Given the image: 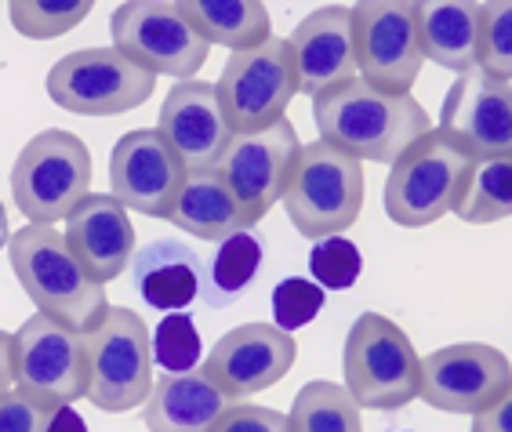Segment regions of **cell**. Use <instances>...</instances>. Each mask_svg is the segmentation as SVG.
Segmentation results:
<instances>
[{
  "instance_id": "obj_1",
  "label": "cell",
  "mask_w": 512,
  "mask_h": 432,
  "mask_svg": "<svg viewBox=\"0 0 512 432\" xmlns=\"http://www.w3.org/2000/svg\"><path fill=\"white\" fill-rule=\"evenodd\" d=\"M313 120L320 142L349 157L389 164L404 157L422 135L433 131V117L411 95H393L364 77H353L313 99Z\"/></svg>"
},
{
  "instance_id": "obj_2",
  "label": "cell",
  "mask_w": 512,
  "mask_h": 432,
  "mask_svg": "<svg viewBox=\"0 0 512 432\" xmlns=\"http://www.w3.org/2000/svg\"><path fill=\"white\" fill-rule=\"evenodd\" d=\"M11 269L22 291L37 305V313L55 316L77 334H91L106 324L113 305L106 302V287L95 284L55 226H22L8 240Z\"/></svg>"
},
{
  "instance_id": "obj_3",
  "label": "cell",
  "mask_w": 512,
  "mask_h": 432,
  "mask_svg": "<svg viewBox=\"0 0 512 432\" xmlns=\"http://www.w3.org/2000/svg\"><path fill=\"white\" fill-rule=\"evenodd\" d=\"M287 218L306 240L342 236L364 207V164L327 142H302L284 189Z\"/></svg>"
},
{
  "instance_id": "obj_4",
  "label": "cell",
  "mask_w": 512,
  "mask_h": 432,
  "mask_svg": "<svg viewBox=\"0 0 512 432\" xmlns=\"http://www.w3.org/2000/svg\"><path fill=\"white\" fill-rule=\"evenodd\" d=\"M342 374L345 389L360 407L400 411L418 396L422 356L400 324H393L389 316L364 313L345 334Z\"/></svg>"
},
{
  "instance_id": "obj_5",
  "label": "cell",
  "mask_w": 512,
  "mask_h": 432,
  "mask_svg": "<svg viewBox=\"0 0 512 432\" xmlns=\"http://www.w3.org/2000/svg\"><path fill=\"white\" fill-rule=\"evenodd\" d=\"M91 193V153L73 131H40L11 167V197L30 226H55Z\"/></svg>"
},
{
  "instance_id": "obj_6",
  "label": "cell",
  "mask_w": 512,
  "mask_h": 432,
  "mask_svg": "<svg viewBox=\"0 0 512 432\" xmlns=\"http://www.w3.org/2000/svg\"><path fill=\"white\" fill-rule=\"evenodd\" d=\"M113 48L153 77L197 80L211 44L193 30L178 0H128L109 19Z\"/></svg>"
},
{
  "instance_id": "obj_7",
  "label": "cell",
  "mask_w": 512,
  "mask_h": 432,
  "mask_svg": "<svg viewBox=\"0 0 512 432\" xmlns=\"http://www.w3.org/2000/svg\"><path fill=\"white\" fill-rule=\"evenodd\" d=\"M88 349V400L109 414H128L153 393V338L146 320L113 305L99 331L84 334Z\"/></svg>"
},
{
  "instance_id": "obj_8",
  "label": "cell",
  "mask_w": 512,
  "mask_h": 432,
  "mask_svg": "<svg viewBox=\"0 0 512 432\" xmlns=\"http://www.w3.org/2000/svg\"><path fill=\"white\" fill-rule=\"evenodd\" d=\"M469 167L473 157H465L433 128L396 160L385 178V215L404 229L433 226L454 211Z\"/></svg>"
},
{
  "instance_id": "obj_9",
  "label": "cell",
  "mask_w": 512,
  "mask_h": 432,
  "mask_svg": "<svg viewBox=\"0 0 512 432\" xmlns=\"http://www.w3.org/2000/svg\"><path fill=\"white\" fill-rule=\"evenodd\" d=\"M215 88L233 135H255L287 120V106L298 95L291 44L284 37H269L258 48L229 55Z\"/></svg>"
},
{
  "instance_id": "obj_10",
  "label": "cell",
  "mask_w": 512,
  "mask_h": 432,
  "mask_svg": "<svg viewBox=\"0 0 512 432\" xmlns=\"http://www.w3.org/2000/svg\"><path fill=\"white\" fill-rule=\"evenodd\" d=\"M157 91V77L117 48H84L48 69V99L77 117H120Z\"/></svg>"
},
{
  "instance_id": "obj_11",
  "label": "cell",
  "mask_w": 512,
  "mask_h": 432,
  "mask_svg": "<svg viewBox=\"0 0 512 432\" xmlns=\"http://www.w3.org/2000/svg\"><path fill=\"white\" fill-rule=\"evenodd\" d=\"M356 69L367 84L393 95H411L425 66L418 4L411 0H364L353 8Z\"/></svg>"
},
{
  "instance_id": "obj_12",
  "label": "cell",
  "mask_w": 512,
  "mask_h": 432,
  "mask_svg": "<svg viewBox=\"0 0 512 432\" xmlns=\"http://www.w3.org/2000/svg\"><path fill=\"white\" fill-rule=\"evenodd\" d=\"M15 389L51 411L88 396L84 334L59 324L55 316H26V324L15 331Z\"/></svg>"
},
{
  "instance_id": "obj_13",
  "label": "cell",
  "mask_w": 512,
  "mask_h": 432,
  "mask_svg": "<svg viewBox=\"0 0 512 432\" xmlns=\"http://www.w3.org/2000/svg\"><path fill=\"white\" fill-rule=\"evenodd\" d=\"M509 385L512 364L502 349L483 342H458L422 356L418 400L429 403L433 411L480 414L502 400Z\"/></svg>"
},
{
  "instance_id": "obj_14",
  "label": "cell",
  "mask_w": 512,
  "mask_h": 432,
  "mask_svg": "<svg viewBox=\"0 0 512 432\" xmlns=\"http://www.w3.org/2000/svg\"><path fill=\"white\" fill-rule=\"evenodd\" d=\"M189 171L157 128H138L109 153V193L146 218H171Z\"/></svg>"
},
{
  "instance_id": "obj_15",
  "label": "cell",
  "mask_w": 512,
  "mask_h": 432,
  "mask_svg": "<svg viewBox=\"0 0 512 432\" xmlns=\"http://www.w3.org/2000/svg\"><path fill=\"white\" fill-rule=\"evenodd\" d=\"M436 131L473 160L512 153V84L480 69L462 73L440 106Z\"/></svg>"
},
{
  "instance_id": "obj_16",
  "label": "cell",
  "mask_w": 512,
  "mask_h": 432,
  "mask_svg": "<svg viewBox=\"0 0 512 432\" xmlns=\"http://www.w3.org/2000/svg\"><path fill=\"white\" fill-rule=\"evenodd\" d=\"M295 356L298 345L287 331L273 324H240L211 345L200 371L229 400H247V396L273 389L295 367Z\"/></svg>"
},
{
  "instance_id": "obj_17",
  "label": "cell",
  "mask_w": 512,
  "mask_h": 432,
  "mask_svg": "<svg viewBox=\"0 0 512 432\" xmlns=\"http://www.w3.org/2000/svg\"><path fill=\"white\" fill-rule=\"evenodd\" d=\"M298 149H302V142H298L295 124L280 120V124L255 131V135H233L226 157L215 171L226 178L229 189L244 204V211L258 222V218L269 215V207L284 200Z\"/></svg>"
},
{
  "instance_id": "obj_18",
  "label": "cell",
  "mask_w": 512,
  "mask_h": 432,
  "mask_svg": "<svg viewBox=\"0 0 512 432\" xmlns=\"http://www.w3.org/2000/svg\"><path fill=\"white\" fill-rule=\"evenodd\" d=\"M157 131L175 149V157L182 160L189 175L215 171L222 164V157H226L229 142H233V128H229L226 113H222L218 88L207 84V80L171 84L168 99L160 106Z\"/></svg>"
},
{
  "instance_id": "obj_19",
  "label": "cell",
  "mask_w": 512,
  "mask_h": 432,
  "mask_svg": "<svg viewBox=\"0 0 512 432\" xmlns=\"http://www.w3.org/2000/svg\"><path fill=\"white\" fill-rule=\"evenodd\" d=\"M298 73V95L320 99L324 91L360 77L353 51V8L331 4L298 22L287 37Z\"/></svg>"
},
{
  "instance_id": "obj_20",
  "label": "cell",
  "mask_w": 512,
  "mask_h": 432,
  "mask_svg": "<svg viewBox=\"0 0 512 432\" xmlns=\"http://www.w3.org/2000/svg\"><path fill=\"white\" fill-rule=\"evenodd\" d=\"M62 236L84 273L102 287L135 262V229L128 207L113 193H88L66 218Z\"/></svg>"
},
{
  "instance_id": "obj_21",
  "label": "cell",
  "mask_w": 512,
  "mask_h": 432,
  "mask_svg": "<svg viewBox=\"0 0 512 432\" xmlns=\"http://www.w3.org/2000/svg\"><path fill=\"white\" fill-rule=\"evenodd\" d=\"M226 407L229 396L204 371L164 374L142 403V422L149 432H211Z\"/></svg>"
},
{
  "instance_id": "obj_22",
  "label": "cell",
  "mask_w": 512,
  "mask_h": 432,
  "mask_svg": "<svg viewBox=\"0 0 512 432\" xmlns=\"http://www.w3.org/2000/svg\"><path fill=\"white\" fill-rule=\"evenodd\" d=\"M168 222L182 233L197 236V240H211V244H222L229 236L247 233L255 226V218L247 215L237 193L229 189V182L218 171L189 175Z\"/></svg>"
},
{
  "instance_id": "obj_23",
  "label": "cell",
  "mask_w": 512,
  "mask_h": 432,
  "mask_svg": "<svg viewBox=\"0 0 512 432\" xmlns=\"http://www.w3.org/2000/svg\"><path fill=\"white\" fill-rule=\"evenodd\" d=\"M480 8L476 0H425L418 4V33L425 59L454 69L458 77L473 73L480 59Z\"/></svg>"
},
{
  "instance_id": "obj_24",
  "label": "cell",
  "mask_w": 512,
  "mask_h": 432,
  "mask_svg": "<svg viewBox=\"0 0 512 432\" xmlns=\"http://www.w3.org/2000/svg\"><path fill=\"white\" fill-rule=\"evenodd\" d=\"M135 291L160 313H182L200 295L197 255L175 240H157L135 255Z\"/></svg>"
},
{
  "instance_id": "obj_25",
  "label": "cell",
  "mask_w": 512,
  "mask_h": 432,
  "mask_svg": "<svg viewBox=\"0 0 512 432\" xmlns=\"http://www.w3.org/2000/svg\"><path fill=\"white\" fill-rule=\"evenodd\" d=\"M178 4L207 44H222L233 55L258 48L273 37L269 11L258 0H178Z\"/></svg>"
},
{
  "instance_id": "obj_26",
  "label": "cell",
  "mask_w": 512,
  "mask_h": 432,
  "mask_svg": "<svg viewBox=\"0 0 512 432\" xmlns=\"http://www.w3.org/2000/svg\"><path fill=\"white\" fill-rule=\"evenodd\" d=\"M454 215L469 226H491L512 218V153L473 160L454 200Z\"/></svg>"
},
{
  "instance_id": "obj_27",
  "label": "cell",
  "mask_w": 512,
  "mask_h": 432,
  "mask_svg": "<svg viewBox=\"0 0 512 432\" xmlns=\"http://www.w3.org/2000/svg\"><path fill=\"white\" fill-rule=\"evenodd\" d=\"M287 432H364L360 403L338 382H309L291 403Z\"/></svg>"
},
{
  "instance_id": "obj_28",
  "label": "cell",
  "mask_w": 512,
  "mask_h": 432,
  "mask_svg": "<svg viewBox=\"0 0 512 432\" xmlns=\"http://www.w3.org/2000/svg\"><path fill=\"white\" fill-rule=\"evenodd\" d=\"M258 266H262V244L251 233H237L222 240L218 251L211 255V269H207V298L211 302L237 298L255 280Z\"/></svg>"
},
{
  "instance_id": "obj_29",
  "label": "cell",
  "mask_w": 512,
  "mask_h": 432,
  "mask_svg": "<svg viewBox=\"0 0 512 432\" xmlns=\"http://www.w3.org/2000/svg\"><path fill=\"white\" fill-rule=\"evenodd\" d=\"M91 0H73V4H62V0H19L11 4V26L22 33V37L33 40H55L66 37L69 30H77L80 22L91 15Z\"/></svg>"
},
{
  "instance_id": "obj_30",
  "label": "cell",
  "mask_w": 512,
  "mask_h": 432,
  "mask_svg": "<svg viewBox=\"0 0 512 432\" xmlns=\"http://www.w3.org/2000/svg\"><path fill=\"white\" fill-rule=\"evenodd\" d=\"M476 69L491 80H512V0H487L480 8V59Z\"/></svg>"
},
{
  "instance_id": "obj_31",
  "label": "cell",
  "mask_w": 512,
  "mask_h": 432,
  "mask_svg": "<svg viewBox=\"0 0 512 432\" xmlns=\"http://www.w3.org/2000/svg\"><path fill=\"white\" fill-rule=\"evenodd\" d=\"M153 364L168 374H189L200 364V334L193 316L168 313L153 331Z\"/></svg>"
},
{
  "instance_id": "obj_32",
  "label": "cell",
  "mask_w": 512,
  "mask_h": 432,
  "mask_svg": "<svg viewBox=\"0 0 512 432\" xmlns=\"http://www.w3.org/2000/svg\"><path fill=\"white\" fill-rule=\"evenodd\" d=\"M309 269L324 291H349L360 280L364 258L349 236H327V240H316L309 251Z\"/></svg>"
},
{
  "instance_id": "obj_33",
  "label": "cell",
  "mask_w": 512,
  "mask_h": 432,
  "mask_svg": "<svg viewBox=\"0 0 512 432\" xmlns=\"http://www.w3.org/2000/svg\"><path fill=\"white\" fill-rule=\"evenodd\" d=\"M320 309H324V287L320 284H309V280H298V276H291V280H280L273 291V327H280V331H298V327L313 324L316 316H320Z\"/></svg>"
},
{
  "instance_id": "obj_34",
  "label": "cell",
  "mask_w": 512,
  "mask_h": 432,
  "mask_svg": "<svg viewBox=\"0 0 512 432\" xmlns=\"http://www.w3.org/2000/svg\"><path fill=\"white\" fill-rule=\"evenodd\" d=\"M211 432H287V414L258 403H229Z\"/></svg>"
},
{
  "instance_id": "obj_35",
  "label": "cell",
  "mask_w": 512,
  "mask_h": 432,
  "mask_svg": "<svg viewBox=\"0 0 512 432\" xmlns=\"http://www.w3.org/2000/svg\"><path fill=\"white\" fill-rule=\"evenodd\" d=\"M51 407L30 400L26 393H8L0 400V432H44Z\"/></svg>"
},
{
  "instance_id": "obj_36",
  "label": "cell",
  "mask_w": 512,
  "mask_h": 432,
  "mask_svg": "<svg viewBox=\"0 0 512 432\" xmlns=\"http://www.w3.org/2000/svg\"><path fill=\"white\" fill-rule=\"evenodd\" d=\"M469 432H512V385L498 403H491L487 411L473 414V429Z\"/></svg>"
},
{
  "instance_id": "obj_37",
  "label": "cell",
  "mask_w": 512,
  "mask_h": 432,
  "mask_svg": "<svg viewBox=\"0 0 512 432\" xmlns=\"http://www.w3.org/2000/svg\"><path fill=\"white\" fill-rule=\"evenodd\" d=\"M15 393V334L0 331V400Z\"/></svg>"
},
{
  "instance_id": "obj_38",
  "label": "cell",
  "mask_w": 512,
  "mask_h": 432,
  "mask_svg": "<svg viewBox=\"0 0 512 432\" xmlns=\"http://www.w3.org/2000/svg\"><path fill=\"white\" fill-rule=\"evenodd\" d=\"M44 432H88V422L73 411V403H66V407H55L48 414V429Z\"/></svg>"
},
{
  "instance_id": "obj_39",
  "label": "cell",
  "mask_w": 512,
  "mask_h": 432,
  "mask_svg": "<svg viewBox=\"0 0 512 432\" xmlns=\"http://www.w3.org/2000/svg\"><path fill=\"white\" fill-rule=\"evenodd\" d=\"M8 211H4V204H0V247H8V240H11V233H8Z\"/></svg>"
}]
</instances>
